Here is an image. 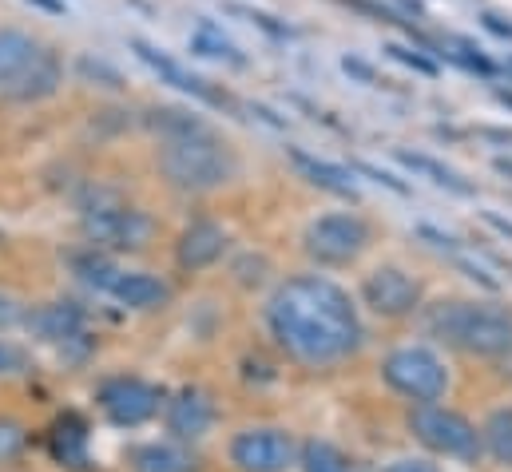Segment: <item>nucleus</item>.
I'll return each mask as SVG.
<instances>
[{
  "instance_id": "ddd939ff",
  "label": "nucleus",
  "mask_w": 512,
  "mask_h": 472,
  "mask_svg": "<svg viewBox=\"0 0 512 472\" xmlns=\"http://www.w3.org/2000/svg\"><path fill=\"white\" fill-rule=\"evenodd\" d=\"M60 84H64V60H60L56 48H44V44H40V52H36V56L28 60V68L8 84L4 96L20 100V104H40V100L56 96Z\"/></svg>"
},
{
  "instance_id": "7c9ffc66",
  "label": "nucleus",
  "mask_w": 512,
  "mask_h": 472,
  "mask_svg": "<svg viewBox=\"0 0 512 472\" xmlns=\"http://www.w3.org/2000/svg\"><path fill=\"white\" fill-rule=\"evenodd\" d=\"M382 472H441V469H437L433 457H397V461H389Z\"/></svg>"
},
{
  "instance_id": "2f4dec72",
  "label": "nucleus",
  "mask_w": 512,
  "mask_h": 472,
  "mask_svg": "<svg viewBox=\"0 0 512 472\" xmlns=\"http://www.w3.org/2000/svg\"><path fill=\"white\" fill-rule=\"evenodd\" d=\"M342 72H346V76H354L358 84H370V88L378 84V72H374L366 60H358V56H342Z\"/></svg>"
},
{
  "instance_id": "ea45409f",
  "label": "nucleus",
  "mask_w": 512,
  "mask_h": 472,
  "mask_svg": "<svg viewBox=\"0 0 512 472\" xmlns=\"http://www.w3.org/2000/svg\"><path fill=\"white\" fill-rule=\"evenodd\" d=\"M493 167H497L501 175H512V159H505V155H501V159H493Z\"/></svg>"
},
{
  "instance_id": "a211bd4d",
  "label": "nucleus",
  "mask_w": 512,
  "mask_h": 472,
  "mask_svg": "<svg viewBox=\"0 0 512 472\" xmlns=\"http://www.w3.org/2000/svg\"><path fill=\"white\" fill-rule=\"evenodd\" d=\"M477 429H481V457L512 472V405H493Z\"/></svg>"
},
{
  "instance_id": "e433bc0d",
  "label": "nucleus",
  "mask_w": 512,
  "mask_h": 472,
  "mask_svg": "<svg viewBox=\"0 0 512 472\" xmlns=\"http://www.w3.org/2000/svg\"><path fill=\"white\" fill-rule=\"evenodd\" d=\"M28 4H36V8H44V12H64L60 0H28Z\"/></svg>"
},
{
  "instance_id": "412c9836",
  "label": "nucleus",
  "mask_w": 512,
  "mask_h": 472,
  "mask_svg": "<svg viewBox=\"0 0 512 472\" xmlns=\"http://www.w3.org/2000/svg\"><path fill=\"white\" fill-rule=\"evenodd\" d=\"M40 52V40L20 32V28H0V92L28 68V60Z\"/></svg>"
},
{
  "instance_id": "9b49d317",
  "label": "nucleus",
  "mask_w": 512,
  "mask_h": 472,
  "mask_svg": "<svg viewBox=\"0 0 512 472\" xmlns=\"http://www.w3.org/2000/svg\"><path fill=\"white\" fill-rule=\"evenodd\" d=\"M227 250H231V235H227L223 223L195 219V223H187L179 231V238H175V266L183 274H203V270L219 266L227 258Z\"/></svg>"
},
{
  "instance_id": "f3484780",
  "label": "nucleus",
  "mask_w": 512,
  "mask_h": 472,
  "mask_svg": "<svg viewBox=\"0 0 512 472\" xmlns=\"http://www.w3.org/2000/svg\"><path fill=\"white\" fill-rule=\"evenodd\" d=\"M131 48H135V56L155 72V76H163L171 88H179V92H191V96H199V100H207V104H227V96H219V92H211L207 88V80H199V76H191V72H183L171 56H163L159 48H151L147 40H131Z\"/></svg>"
},
{
  "instance_id": "cd10ccee",
  "label": "nucleus",
  "mask_w": 512,
  "mask_h": 472,
  "mask_svg": "<svg viewBox=\"0 0 512 472\" xmlns=\"http://www.w3.org/2000/svg\"><path fill=\"white\" fill-rule=\"evenodd\" d=\"M393 60H401L405 68H413V72H421V76H437V60H429V56H421L417 48H409V44H389L385 48Z\"/></svg>"
},
{
  "instance_id": "9d476101",
  "label": "nucleus",
  "mask_w": 512,
  "mask_h": 472,
  "mask_svg": "<svg viewBox=\"0 0 512 472\" xmlns=\"http://www.w3.org/2000/svg\"><path fill=\"white\" fill-rule=\"evenodd\" d=\"M155 235H159V223L147 211L128 207V203L84 215V238L92 242V250H120V254L128 250V254H135V250H147Z\"/></svg>"
},
{
  "instance_id": "bb28decb",
  "label": "nucleus",
  "mask_w": 512,
  "mask_h": 472,
  "mask_svg": "<svg viewBox=\"0 0 512 472\" xmlns=\"http://www.w3.org/2000/svg\"><path fill=\"white\" fill-rule=\"evenodd\" d=\"M76 72H80L84 80H100L104 88H124V80H120V72H116L112 64H104V60H92V56H80V64H76Z\"/></svg>"
},
{
  "instance_id": "f704fd0d",
  "label": "nucleus",
  "mask_w": 512,
  "mask_h": 472,
  "mask_svg": "<svg viewBox=\"0 0 512 472\" xmlns=\"http://www.w3.org/2000/svg\"><path fill=\"white\" fill-rule=\"evenodd\" d=\"M481 24H485L493 36H501V40H512V20H505L501 12H481Z\"/></svg>"
},
{
  "instance_id": "a19ab883",
  "label": "nucleus",
  "mask_w": 512,
  "mask_h": 472,
  "mask_svg": "<svg viewBox=\"0 0 512 472\" xmlns=\"http://www.w3.org/2000/svg\"><path fill=\"white\" fill-rule=\"evenodd\" d=\"M497 100H501V104H509V108H512V92H497Z\"/></svg>"
},
{
  "instance_id": "72a5a7b5",
  "label": "nucleus",
  "mask_w": 512,
  "mask_h": 472,
  "mask_svg": "<svg viewBox=\"0 0 512 472\" xmlns=\"http://www.w3.org/2000/svg\"><path fill=\"white\" fill-rule=\"evenodd\" d=\"M16 322H24L20 302H16V298H8V294H0V326L8 330V326H16Z\"/></svg>"
},
{
  "instance_id": "58836bf2",
  "label": "nucleus",
  "mask_w": 512,
  "mask_h": 472,
  "mask_svg": "<svg viewBox=\"0 0 512 472\" xmlns=\"http://www.w3.org/2000/svg\"><path fill=\"white\" fill-rule=\"evenodd\" d=\"M497 369H501V377H512V354H505L501 361H493Z\"/></svg>"
},
{
  "instance_id": "f257e3e1",
  "label": "nucleus",
  "mask_w": 512,
  "mask_h": 472,
  "mask_svg": "<svg viewBox=\"0 0 512 472\" xmlns=\"http://www.w3.org/2000/svg\"><path fill=\"white\" fill-rule=\"evenodd\" d=\"M266 338L290 365L334 373L366 350L358 298L326 274H286L262 302Z\"/></svg>"
},
{
  "instance_id": "f03ea898",
  "label": "nucleus",
  "mask_w": 512,
  "mask_h": 472,
  "mask_svg": "<svg viewBox=\"0 0 512 472\" xmlns=\"http://www.w3.org/2000/svg\"><path fill=\"white\" fill-rule=\"evenodd\" d=\"M417 326L433 346L473 361H501L512 354V306L501 298H425Z\"/></svg>"
},
{
  "instance_id": "4be33fe9",
  "label": "nucleus",
  "mask_w": 512,
  "mask_h": 472,
  "mask_svg": "<svg viewBox=\"0 0 512 472\" xmlns=\"http://www.w3.org/2000/svg\"><path fill=\"white\" fill-rule=\"evenodd\" d=\"M298 469L302 472H350V461H346V453H342L338 445H330V441H322V437H310V441H302V449H298Z\"/></svg>"
},
{
  "instance_id": "4468645a",
  "label": "nucleus",
  "mask_w": 512,
  "mask_h": 472,
  "mask_svg": "<svg viewBox=\"0 0 512 472\" xmlns=\"http://www.w3.org/2000/svg\"><path fill=\"white\" fill-rule=\"evenodd\" d=\"M108 294L135 314H151V310L171 306V282L159 274H147V270H128V274L116 270V278L108 282Z\"/></svg>"
},
{
  "instance_id": "c756f323",
  "label": "nucleus",
  "mask_w": 512,
  "mask_h": 472,
  "mask_svg": "<svg viewBox=\"0 0 512 472\" xmlns=\"http://www.w3.org/2000/svg\"><path fill=\"white\" fill-rule=\"evenodd\" d=\"M354 171H362V175H370L374 183H382V187H389V191H397V195H409V187L397 179V175H389V171H382V167H374V163H354Z\"/></svg>"
},
{
  "instance_id": "f8f14e48",
  "label": "nucleus",
  "mask_w": 512,
  "mask_h": 472,
  "mask_svg": "<svg viewBox=\"0 0 512 472\" xmlns=\"http://www.w3.org/2000/svg\"><path fill=\"white\" fill-rule=\"evenodd\" d=\"M215 417H219L215 401H211L203 389H195V385L179 389V393L163 405V425H167V433H171L175 441H187V445L203 441V437L215 429Z\"/></svg>"
},
{
  "instance_id": "0eeeda50",
  "label": "nucleus",
  "mask_w": 512,
  "mask_h": 472,
  "mask_svg": "<svg viewBox=\"0 0 512 472\" xmlns=\"http://www.w3.org/2000/svg\"><path fill=\"white\" fill-rule=\"evenodd\" d=\"M374 246V223L358 211H330L306 223L302 231V250L314 266L322 270H346L362 262V254Z\"/></svg>"
},
{
  "instance_id": "aec40b11",
  "label": "nucleus",
  "mask_w": 512,
  "mask_h": 472,
  "mask_svg": "<svg viewBox=\"0 0 512 472\" xmlns=\"http://www.w3.org/2000/svg\"><path fill=\"white\" fill-rule=\"evenodd\" d=\"M290 159H294V167L314 183V187H322V191H330V195H346V199H358V187H354V171L350 167H338V163H326V159H314V155H306V151H290Z\"/></svg>"
},
{
  "instance_id": "6e6552de",
  "label": "nucleus",
  "mask_w": 512,
  "mask_h": 472,
  "mask_svg": "<svg viewBox=\"0 0 512 472\" xmlns=\"http://www.w3.org/2000/svg\"><path fill=\"white\" fill-rule=\"evenodd\" d=\"M302 441L286 425H243L227 441V461L235 472H290L298 469Z\"/></svg>"
},
{
  "instance_id": "423d86ee",
  "label": "nucleus",
  "mask_w": 512,
  "mask_h": 472,
  "mask_svg": "<svg viewBox=\"0 0 512 472\" xmlns=\"http://www.w3.org/2000/svg\"><path fill=\"white\" fill-rule=\"evenodd\" d=\"M358 306L385 326L413 322L425 306V278L401 262H378L358 282Z\"/></svg>"
},
{
  "instance_id": "393cba45",
  "label": "nucleus",
  "mask_w": 512,
  "mask_h": 472,
  "mask_svg": "<svg viewBox=\"0 0 512 472\" xmlns=\"http://www.w3.org/2000/svg\"><path fill=\"white\" fill-rule=\"evenodd\" d=\"M159 139H171V135H187V131H199V127H207L199 116H191V112H183V108H151L147 119H143Z\"/></svg>"
},
{
  "instance_id": "c85d7f7f",
  "label": "nucleus",
  "mask_w": 512,
  "mask_h": 472,
  "mask_svg": "<svg viewBox=\"0 0 512 472\" xmlns=\"http://www.w3.org/2000/svg\"><path fill=\"white\" fill-rule=\"evenodd\" d=\"M227 12H235V16H247V20H255L262 32H270V36H290V28L286 24H274V16H266V12H255V8H243V4H227Z\"/></svg>"
},
{
  "instance_id": "1a4fd4ad",
  "label": "nucleus",
  "mask_w": 512,
  "mask_h": 472,
  "mask_svg": "<svg viewBox=\"0 0 512 472\" xmlns=\"http://www.w3.org/2000/svg\"><path fill=\"white\" fill-rule=\"evenodd\" d=\"M96 401L104 409V417L116 425V429H139L147 421H155L167 405V393L143 377H131V373H120V377H108L100 389H96Z\"/></svg>"
},
{
  "instance_id": "39448f33",
  "label": "nucleus",
  "mask_w": 512,
  "mask_h": 472,
  "mask_svg": "<svg viewBox=\"0 0 512 472\" xmlns=\"http://www.w3.org/2000/svg\"><path fill=\"white\" fill-rule=\"evenodd\" d=\"M405 433L429 453V457H445V461H461L473 465L481 461V429L469 413L441 405V401H421L405 409Z\"/></svg>"
},
{
  "instance_id": "c9c22d12",
  "label": "nucleus",
  "mask_w": 512,
  "mask_h": 472,
  "mask_svg": "<svg viewBox=\"0 0 512 472\" xmlns=\"http://www.w3.org/2000/svg\"><path fill=\"white\" fill-rule=\"evenodd\" d=\"M24 369V354L8 342H0V373H20Z\"/></svg>"
},
{
  "instance_id": "dca6fc26",
  "label": "nucleus",
  "mask_w": 512,
  "mask_h": 472,
  "mask_svg": "<svg viewBox=\"0 0 512 472\" xmlns=\"http://www.w3.org/2000/svg\"><path fill=\"white\" fill-rule=\"evenodd\" d=\"M128 465L135 472H199V457L187 441H147L128 453Z\"/></svg>"
},
{
  "instance_id": "2eb2a0df",
  "label": "nucleus",
  "mask_w": 512,
  "mask_h": 472,
  "mask_svg": "<svg viewBox=\"0 0 512 472\" xmlns=\"http://www.w3.org/2000/svg\"><path fill=\"white\" fill-rule=\"evenodd\" d=\"M24 326H28L40 342L64 346V342H72V338H84L88 318H84V310H80L76 302H44V306H36V310H24Z\"/></svg>"
},
{
  "instance_id": "6ab92c4d",
  "label": "nucleus",
  "mask_w": 512,
  "mask_h": 472,
  "mask_svg": "<svg viewBox=\"0 0 512 472\" xmlns=\"http://www.w3.org/2000/svg\"><path fill=\"white\" fill-rule=\"evenodd\" d=\"M48 449H52V457H56L60 465L84 469V465H88V425H84L76 413H64V417L52 425V433H48Z\"/></svg>"
},
{
  "instance_id": "b1692460",
  "label": "nucleus",
  "mask_w": 512,
  "mask_h": 472,
  "mask_svg": "<svg viewBox=\"0 0 512 472\" xmlns=\"http://www.w3.org/2000/svg\"><path fill=\"white\" fill-rule=\"evenodd\" d=\"M191 52H199V56H211V60H231V64H243V56H239V48L211 24V20H203L199 28H195V36H191Z\"/></svg>"
},
{
  "instance_id": "a878e982",
  "label": "nucleus",
  "mask_w": 512,
  "mask_h": 472,
  "mask_svg": "<svg viewBox=\"0 0 512 472\" xmlns=\"http://www.w3.org/2000/svg\"><path fill=\"white\" fill-rule=\"evenodd\" d=\"M24 449H28V425L16 421V417H8V413H0V469L12 465V461H20Z\"/></svg>"
},
{
  "instance_id": "20e7f679",
  "label": "nucleus",
  "mask_w": 512,
  "mask_h": 472,
  "mask_svg": "<svg viewBox=\"0 0 512 472\" xmlns=\"http://www.w3.org/2000/svg\"><path fill=\"white\" fill-rule=\"evenodd\" d=\"M378 381L405 405L445 401L453 389V369L433 342H401L378 361Z\"/></svg>"
},
{
  "instance_id": "4c0bfd02",
  "label": "nucleus",
  "mask_w": 512,
  "mask_h": 472,
  "mask_svg": "<svg viewBox=\"0 0 512 472\" xmlns=\"http://www.w3.org/2000/svg\"><path fill=\"white\" fill-rule=\"evenodd\" d=\"M485 219H489V223H493V227H497L501 235H509V238H512V223H505V219H497V215H485Z\"/></svg>"
},
{
  "instance_id": "7ed1b4c3",
  "label": "nucleus",
  "mask_w": 512,
  "mask_h": 472,
  "mask_svg": "<svg viewBox=\"0 0 512 472\" xmlns=\"http://www.w3.org/2000/svg\"><path fill=\"white\" fill-rule=\"evenodd\" d=\"M159 171L175 191L211 195L231 187L243 175V159L223 135H215L211 127H199L187 135L159 139Z\"/></svg>"
},
{
  "instance_id": "473e14b6",
  "label": "nucleus",
  "mask_w": 512,
  "mask_h": 472,
  "mask_svg": "<svg viewBox=\"0 0 512 472\" xmlns=\"http://www.w3.org/2000/svg\"><path fill=\"white\" fill-rule=\"evenodd\" d=\"M457 48H461V52H457V60H461L465 68H477L481 76H493V64L481 56V48H473V44H465V40H461Z\"/></svg>"
},
{
  "instance_id": "5701e85b",
  "label": "nucleus",
  "mask_w": 512,
  "mask_h": 472,
  "mask_svg": "<svg viewBox=\"0 0 512 472\" xmlns=\"http://www.w3.org/2000/svg\"><path fill=\"white\" fill-rule=\"evenodd\" d=\"M397 159L409 167V171H421V175H429L437 187H445V191H453V195H473V187L457 175V171H449V167H441L437 159H429V155H417V151H397Z\"/></svg>"
}]
</instances>
